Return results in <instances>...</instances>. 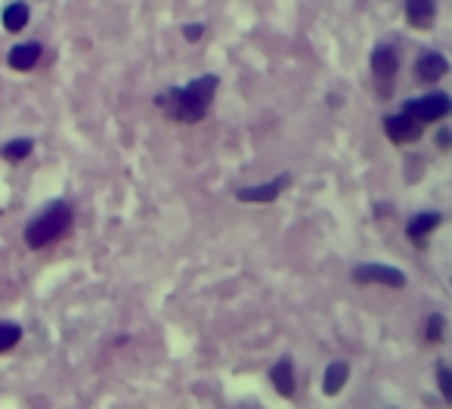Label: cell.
Returning a JSON list of instances; mask_svg holds the SVG:
<instances>
[{
	"label": "cell",
	"mask_w": 452,
	"mask_h": 409,
	"mask_svg": "<svg viewBox=\"0 0 452 409\" xmlns=\"http://www.w3.org/2000/svg\"><path fill=\"white\" fill-rule=\"evenodd\" d=\"M28 19H31L28 4H6L4 13H0V22H4V28L10 34H19L28 25Z\"/></svg>",
	"instance_id": "cell-13"
},
{
	"label": "cell",
	"mask_w": 452,
	"mask_h": 409,
	"mask_svg": "<svg viewBox=\"0 0 452 409\" xmlns=\"http://www.w3.org/2000/svg\"><path fill=\"white\" fill-rule=\"evenodd\" d=\"M220 78L217 75H199L183 87H167L155 97V106L165 112V118L177 124H199L208 115L211 102L217 97Z\"/></svg>",
	"instance_id": "cell-1"
},
{
	"label": "cell",
	"mask_w": 452,
	"mask_h": 409,
	"mask_svg": "<svg viewBox=\"0 0 452 409\" xmlns=\"http://www.w3.org/2000/svg\"><path fill=\"white\" fill-rule=\"evenodd\" d=\"M202 34H204V25H202V22H199V25H183V38H186V40H199Z\"/></svg>",
	"instance_id": "cell-19"
},
{
	"label": "cell",
	"mask_w": 452,
	"mask_h": 409,
	"mask_svg": "<svg viewBox=\"0 0 452 409\" xmlns=\"http://www.w3.org/2000/svg\"><path fill=\"white\" fill-rule=\"evenodd\" d=\"M347 378H351V366H347L344 360L329 363L326 375H322V391H326L329 397H335V394H341V388L347 385Z\"/></svg>",
	"instance_id": "cell-12"
},
{
	"label": "cell",
	"mask_w": 452,
	"mask_h": 409,
	"mask_svg": "<svg viewBox=\"0 0 452 409\" xmlns=\"http://www.w3.org/2000/svg\"><path fill=\"white\" fill-rule=\"evenodd\" d=\"M40 56H44L40 40H25V44H16L10 53H6V65H10L13 72H31V68L40 62Z\"/></svg>",
	"instance_id": "cell-6"
},
{
	"label": "cell",
	"mask_w": 452,
	"mask_h": 409,
	"mask_svg": "<svg viewBox=\"0 0 452 409\" xmlns=\"http://www.w3.org/2000/svg\"><path fill=\"white\" fill-rule=\"evenodd\" d=\"M406 19L412 28H431L437 19V6L431 0H409L406 4Z\"/></svg>",
	"instance_id": "cell-10"
},
{
	"label": "cell",
	"mask_w": 452,
	"mask_h": 409,
	"mask_svg": "<svg viewBox=\"0 0 452 409\" xmlns=\"http://www.w3.org/2000/svg\"><path fill=\"white\" fill-rule=\"evenodd\" d=\"M72 224H75L72 204L62 202V199H56V202L44 204V208H40L38 214L25 224L22 239H25V245H28L31 251H40V249H47V245L59 242V239L72 229Z\"/></svg>",
	"instance_id": "cell-2"
},
{
	"label": "cell",
	"mask_w": 452,
	"mask_h": 409,
	"mask_svg": "<svg viewBox=\"0 0 452 409\" xmlns=\"http://www.w3.org/2000/svg\"><path fill=\"white\" fill-rule=\"evenodd\" d=\"M440 338H443V317H431V320H428V341H434V344H437Z\"/></svg>",
	"instance_id": "cell-18"
},
{
	"label": "cell",
	"mask_w": 452,
	"mask_h": 409,
	"mask_svg": "<svg viewBox=\"0 0 452 409\" xmlns=\"http://www.w3.org/2000/svg\"><path fill=\"white\" fill-rule=\"evenodd\" d=\"M437 381H440V391H443V397H446V403H452V372L437 369Z\"/></svg>",
	"instance_id": "cell-17"
},
{
	"label": "cell",
	"mask_w": 452,
	"mask_h": 409,
	"mask_svg": "<svg viewBox=\"0 0 452 409\" xmlns=\"http://www.w3.org/2000/svg\"><path fill=\"white\" fill-rule=\"evenodd\" d=\"M285 186H292V174H279L276 180L260 183V186H242V190H236V199L251 202V204H267V202H276L285 192Z\"/></svg>",
	"instance_id": "cell-5"
},
{
	"label": "cell",
	"mask_w": 452,
	"mask_h": 409,
	"mask_svg": "<svg viewBox=\"0 0 452 409\" xmlns=\"http://www.w3.org/2000/svg\"><path fill=\"white\" fill-rule=\"evenodd\" d=\"M385 133H387L394 143H412V140H419L421 124L412 121L409 115H387V118H385Z\"/></svg>",
	"instance_id": "cell-9"
},
{
	"label": "cell",
	"mask_w": 452,
	"mask_h": 409,
	"mask_svg": "<svg viewBox=\"0 0 452 409\" xmlns=\"http://www.w3.org/2000/svg\"><path fill=\"white\" fill-rule=\"evenodd\" d=\"M19 341H22V326H19V322L0 320V354L13 351V347L19 344Z\"/></svg>",
	"instance_id": "cell-16"
},
{
	"label": "cell",
	"mask_w": 452,
	"mask_h": 409,
	"mask_svg": "<svg viewBox=\"0 0 452 409\" xmlns=\"http://www.w3.org/2000/svg\"><path fill=\"white\" fill-rule=\"evenodd\" d=\"M452 112V99L446 97V93H428L424 99H412V102H406V109H403V115H409L412 121H437V118H446Z\"/></svg>",
	"instance_id": "cell-3"
},
{
	"label": "cell",
	"mask_w": 452,
	"mask_h": 409,
	"mask_svg": "<svg viewBox=\"0 0 452 409\" xmlns=\"http://www.w3.org/2000/svg\"><path fill=\"white\" fill-rule=\"evenodd\" d=\"M31 149H34V140H28V136H16V140L0 146V156H4L6 161H13V165H19V161H25L31 156Z\"/></svg>",
	"instance_id": "cell-14"
},
{
	"label": "cell",
	"mask_w": 452,
	"mask_h": 409,
	"mask_svg": "<svg viewBox=\"0 0 452 409\" xmlns=\"http://www.w3.org/2000/svg\"><path fill=\"white\" fill-rule=\"evenodd\" d=\"M440 227V214H434V211H428V214H419V217H412L409 220V239H424L431 233V229H437Z\"/></svg>",
	"instance_id": "cell-15"
},
{
	"label": "cell",
	"mask_w": 452,
	"mask_h": 409,
	"mask_svg": "<svg viewBox=\"0 0 452 409\" xmlns=\"http://www.w3.org/2000/svg\"><path fill=\"white\" fill-rule=\"evenodd\" d=\"M270 381L285 400L294 397V363H292V356H279V360L270 366Z\"/></svg>",
	"instance_id": "cell-8"
},
{
	"label": "cell",
	"mask_w": 452,
	"mask_h": 409,
	"mask_svg": "<svg viewBox=\"0 0 452 409\" xmlns=\"http://www.w3.org/2000/svg\"><path fill=\"white\" fill-rule=\"evenodd\" d=\"M397 68H399V56L390 47H378L372 53V75L378 78L381 87H387L397 78Z\"/></svg>",
	"instance_id": "cell-7"
},
{
	"label": "cell",
	"mask_w": 452,
	"mask_h": 409,
	"mask_svg": "<svg viewBox=\"0 0 452 409\" xmlns=\"http://www.w3.org/2000/svg\"><path fill=\"white\" fill-rule=\"evenodd\" d=\"M415 68H419V72H415V75H419V81L434 84V81H440L443 75L449 72V62H446V59H443L440 53H424Z\"/></svg>",
	"instance_id": "cell-11"
},
{
	"label": "cell",
	"mask_w": 452,
	"mask_h": 409,
	"mask_svg": "<svg viewBox=\"0 0 452 409\" xmlns=\"http://www.w3.org/2000/svg\"><path fill=\"white\" fill-rule=\"evenodd\" d=\"M353 283L360 285H387V288H403L406 285V273L397 267H387V263H363V267L353 270Z\"/></svg>",
	"instance_id": "cell-4"
}]
</instances>
